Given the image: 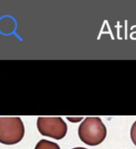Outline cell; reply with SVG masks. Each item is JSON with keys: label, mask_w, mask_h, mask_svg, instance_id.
I'll use <instances>...</instances> for the list:
<instances>
[{"label": "cell", "mask_w": 136, "mask_h": 149, "mask_svg": "<svg viewBox=\"0 0 136 149\" xmlns=\"http://www.w3.org/2000/svg\"><path fill=\"white\" fill-rule=\"evenodd\" d=\"M80 140L89 146L101 144L107 136V129L102 120L98 117H88L79 126Z\"/></svg>", "instance_id": "obj_1"}, {"label": "cell", "mask_w": 136, "mask_h": 149, "mask_svg": "<svg viewBox=\"0 0 136 149\" xmlns=\"http://www.w3.org/2000/svg\"><path fill=\"white\" fill-rule=\"evenodd\" d=\"M24 136V126L19 117H0V143L14 145Z\"/></svg>", "instance_id": "obj_2"}, {"label": "cell", "mask_w": 136, "mask_h": 149, "mask_svg": "<svg viewBox=\"0 0 136 149\" xmlns=\"http://www.w3.org/2000/svg\"><path fill=\"white\" fill-rule=\"evenodd\" d=\"M39 133L55 140H62L67 134V124L60 117H39L36 121Z\"/></svg>", "instance_id": "obj_3"}, {"label": "cell", "mask_w": 136, "mask_h": 149, "mask_svg": "<svg viewBox=\"0 0 136 149\" xmlns=\"http://www.w3.org/2000/svg\"><path fill=\"white\" fill-rule=\"evenodd\" d=\"M35 149H60V147L55 142L46 140H41L36 144Z\"/></svg>", "instance_id": "obj_4"}, {"label": "cell", "mask_w": 136, "mask_h": 149, "mask_svg": "<svg viewBox=\"0 0 136 149\" xmlns=\"http://www.w3.org/2000/svg\"><path fill=\"white\" fill-rule=\"evenodd\" d=\"M130 135H131V140L134 142V144L136 146V121L133 124L132 127H131V132H130Z\"/></svg>", "instance_id": "obj_5"}, {"label": "cell", "mask_w": 136, "mask_h": 149, "mask_svg": "<svg viewBox=\"0 0 136 149\" xmlns=\"http://www.w3.org/2000/svg\"><path fill=\"white\" fill-rule=\"evenodd\" d=\"M73 149H87V148H73Z\"/></svg>", "instance_id": "obj_6"}]
</instances>
